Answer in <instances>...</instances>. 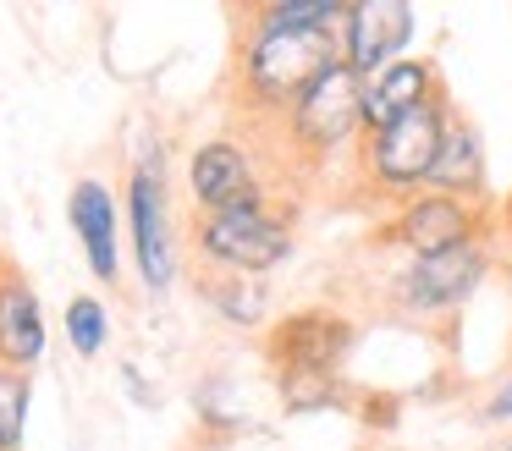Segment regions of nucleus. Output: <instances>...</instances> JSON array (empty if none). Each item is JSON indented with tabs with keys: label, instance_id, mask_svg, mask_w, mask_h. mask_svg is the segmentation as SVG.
<instances>
[{
	"label": "nucleus",
	"instance_id": "nucleus-1",
	"mask_svg": "<svg viewBox=\"0 0 512 451\" xmlns=\"http://www.w3.org/2000/svg\"><path fill=\"white\" fill-rule=\"evenodd\" d=\"M452 110H457L452 94L441 88V94L424 99V105H413V110H402V116L369 127L364 138H358V176H364L369 193H386V198L424 193Z\"/></svg>",
	"mask_w": 512,
	"mask_h": 451
},
{
	"label": "nucleus",
	"instance_id": "nucleus-2",
	"mask_svg": "<svg viewBox=\"0 0 512 451\" xmlns=\"http://www.w3.org/2000/svg\"><path fill=\"white\" fill-rule=\"evenodd\" d=\"M336 61H342V33L248 22L243 88H248V99H254L259 110H292Z\"/></svg>",
	"mask_w": 512,
	"mask_h": 451
},
{
	"label": "nucleus",
	"instance_id": "nucleus-3",
	"mask_svg": "<svg viewBox=\"0 0 512 451\" xmlns=\"http://www.w3.org/2000/svg\"><path fill=\"white\" fill-rule=\"evenodd\" d=\"M369 132V116H364V77L353 72L347 61H336L298 105L287 110V138L298 154L309 160H325V154L347 149Z\"/></svg>",
	"mask_w": 512,
	"mask_h": 451
},
{
	"label": "nucleus",
	"instance_id": "nucleus-4",
	"mask_svg": "<svg viewBox=\"0 0 512 451\" xmlns=\"http://www.w3.org/2000/svg\"><path fill=\"white\" fill-rule=\"evenodd\" d=\"M199 253L221 275H265L292 253V226L270 209H226V215L199 220Z\"/></svg>",
	"mask_w": 512,
	"mask_h": 451
},
{
	"label": "nucleus",
	"instance_id": "nucleus-5",
	"mask_svg": "<svg viewBox=\"0 0 512 451\" xmlns=\"http://www.w3.org/2000/svg\"><path fill=\"white\" fill-rule=\"evenodd\" d=\"M485 270H490L485 237L457 242V248H446V253H419V259H408L397 275V303L408 308V314H424V319L452 314V308H463L468 297L479 292Z\"/></svg>",
	"mask_w": 512,
	"mask_h": 451
},
{
	"label": "nucleus",
	"instance_id": "nucleus-6",
	"mask_svg": "<svg viewBox=\"0 0 512 451\" xmlns=\"http://www.w3.org/2000/svg\"><path fill=\"white\" fill-rule=\"evenodd\" d=\"M479 231H485V209L479 204L424 187V193L402 198L397 220H391L380 237H386L391 248H408L413 259H419V253H446V248H457V242H479Z\"/></svg>",
	"mask_w": 512,
	"mask_h": 451
},
{
	"label": "nucleus",
	"instance_id": "nucleus-7",
	"mask_svg": "<svg viewBox=\"0 0 512 451\" xmlns=\"http://www.w3.org/2000/svg\"><path fill=\"white\" fill-rule=\"evenodd\" d=\"M413 39V6L408 0H353L342 17V61L358 77H380Z\"/></svg>",
	"mask_w": 512,
	"mask_h": 451
},
{
	"label": "nucleus",
	"instance_id": "nucleus-8",
	"mask_svg": "<svg viewBox=\"0 0 512 451\" xmlns=\"http://www.w3.org/2000/svg\"><path fill=\"white\" fill-rule=\"evenodd\" d=\"M188 187L210 215H226V209H265V187H259L254 154L232 138H215V143H199V149H193Z\"/></svg>",
	"mask_w": 512,
	"mask_h": 451
},
{
	"label": "nucleus",
	"instance_id": "nucleus-9",
	"mask_svg": "<svg viewBox=\"0 0 512 451\" xmlns=\"http://www.w3.org/2000/svg\"><path fill=\"white\" fill-rule=\"evenodd\" d=\"M347 341H353L347 319H336L331 308H309V314H292L270 347H276L281 380H331Z\"/></svg>",
	"mask_w": 512,
	"mask_h": 451
},
{
	"label": "nucleus",
	"instance_id": "nucleus-10",
	"mask_svg": "<svg viewBox=\"0 0 512 451\" xmlns=\"http://www.w3.org/2000/svg\"><path fill=\"white\" fill-rule=\"evenodd\" d=\"M127 215H133L138 270L155 292L171 286V220H166V176L155 165H138L127 182Z\"/></svg>",
	"mask_w": 512,
	"mask_h": 451
},
{
	"label": "nucleus",
	"instance_id": "nucleus-11",
	"mask_svg": "<svg viewBox=\"0 0 512 451\" xmlns=\"http://www.w3.org/2000/svg\"><path fill=\"white\" fill-rule=\"evenodd\" d=\"M39 358H45V314H39V297L17 270H0V369L23 374Z\"/></svg>",
	"mask_w": 512,
	"mask_h": 451
},
{
	"label": "nucleus",
	"instance_id": "nucleus-12",
	"mask_svg": "<svg viewBox=\"0 0 512 451\" xmlns=\"http://www.w3.org/2000/svg\"><path fill=\"white\" fill-rule=\"evenodd\" d=\"M430 187H435V193H452V198H468V204H479V193H485V149H479L474 121H463L457 110L446 116Z\"/></svg>",
	"mask_w": 512,
	"mask_h": 451
},
{
	"label": "nucleus",
	"instance_id": "nucleus-13",
	"mask_svg": "<svg viewBox=\"0 0 512 451\" xmlns=\"http://www.w3.org/2000/svg\"><path fill=\"white\" fill-rule=\"evenodd\" d=\"M72 231L89 248V270L100 281H116V198L105 182H78L72 187Z\"/></svg>",
	"mask_w": 512,
	"mask_h": 451
},
{
	"label": "nucleus",
	"instance_id": "nucleus-14",
	"mask_svg": "<svg viewBox=\"0 0 512 451\" xmlns=\"http://www.w3.org/2000/svg\"><path fill=\"white\" fill-rule=\"evenodd\" d=\"M435 94H441V77H435L430 61H391L380 77L364 83V116H369V127H380V121L402 116V110L424 105Z\"/></svg>",
	"mask_w": 512,
	"mask_h": 451
},
{
	"label": "nucleus",
	"instance_id": "nucleus-15",
	"mask_svg": "<svg viewBox=\"0 0 512 451\" xmlns=\"http://www.w3.org/2000/svg\"><path fill=\"white\" fill-rule=\"evenodd\" d=\"M347 6L336 0H270V6H254V22H270V28H320V33H342Z\"/></svg>",
	"mask_w": 512,
	"mask_h": 451
},
{
	"label": "nucleus",
	"instance_id": "nucleus-16",
	"mask_svg": "<svg viewBox=\"0 0 512 451\" xmlns=\"http://www.w3.org/2000/svg\"><path fill=\"white\" fill-rule=\"evenodd\" d=\"M210 303L221 308L232 325H259V319H265V292H259L248 275H221V281H210Z\"/></svg>",
	"mask_w": 512,
	"mask_h": 451
},
{
	"label": "nucleus",
	"instance_id": "nucleus-17",
	"mask_svg": "<svg viewBox=\"0 0 512 451\" xmlns=\"http://www.w3.org/2000/svg\"><path fill=\"white\" fill-rule=\"evenodd\" d=\"M23 418H28V374L0 369V451L23 446Z\"/></svg>",
	"mask_w": 512,
	"mask_h": 451
},
{
	"label": "nucleus",
	"instance_id": "nucleus-18",
	"mask_svg": "<svg viewBox=\"0 0 512 451\" xmlns=\"http://www.w3.org/2000/svg\"><path fill=\"white\" fill-rule=\"evenodd\" d=\"M105 330H111L105 308L94 303V297H72L67 303V336H72V347H78L83 358H94V352L105 347Z\"/></svg>",
	"mask_w": 512,
	"mask_h": 451
},
{
	"label": "nucleus",
	"instance_id": "nucleus-19",
	"mask_svg": "<svg viewBox=\"0 0 512 451\" xmlns=\"http://www.w3.org/2000/svg\"><path fill=\"white\" fill-rule=\"evenodd\" d=\"M485 413H490V418H512V380L501 385L496 396H490V407H485Z\"/></svg>",
	"mask_w": 512,
	"mask_h": 451
},
{
	"label": "nucleus",
	"instance_id": "nucleus-20",
	"mask_svg": "<svg viewBox=\"0 0 512 451\" xmlns=\"http://www.w3.org/2000/svg\"><path fill=\"white\" fill-rule=\"evenodd\" d=\"M501 226H507V237H512V198H507V209H501Z\"/></svg>",
	"mask_w": 512,
	"mask_h": 451
},
{
	"label": "nucleus",
	"instance_id": "nucleus-21",
	"mask_svg": "<svg viewBox=\"0 0 512 451\" xmlns=\"http://www.w3.org/2000/svg\"><path fill=\"white\" fill-rule=\"evenodd\" d=\"M507 451H512V446H507Z\"/></svg>",
	"mask_w": 512,
	"mask_h": 451
}]
</instances>
